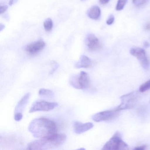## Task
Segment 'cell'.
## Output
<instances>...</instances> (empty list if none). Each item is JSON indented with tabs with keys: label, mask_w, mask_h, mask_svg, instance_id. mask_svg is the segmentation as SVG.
Returning <instances> with one entry per match:
<instances>
[{
	"label": "cell",
	"mask_w": 150,
	"mask_h": 150,
	"mask_svg": "<svg viewBox=\"0 0 150 150\" xmlns=\"http://www.w3.org/2000/svg\"><path fill=\"white\" fill-rule=\"evenodd\" d=\"M28 129L35 137L39 139L55 135L58 130L54 121L45 117L35 118L30 122Z\"/></svg>",
	"instance_id": "6da1fadb"
},
{
	"label": "cell",
	"mask_w": 150,
	"mask_h": 150,
	"mask_svg": "<svg viewBox=\"0 0 150 150\" xmlns=\"http://www.w3.org/2000/svg\"><path fill=\"white\" fill-rule=\"evenodd\" d=\"M66 135L56 134L48 137L41 138L30 142L28 146V150H46L56 148L62 145L66 140Z\"/></svg>",
	"instance_id": "7a4b0ae2"
},
{
	"label": "cell",
	"mask_w": 150,
	"mask_h": 150,
	"mask_svg": "<svg viewBox=\"0 0 150 150\" xmlns=\"http://www.w3.org/2000/svg\"><path fill=\"white\" fill-rule=\"evenodd\" d=\"M128 149L129 146L123 140L120 132L117 131L103 146L102 150H125Z\"/></svg>",
	"instance_id": "3957f363"
},
{
	"label": "cell",
	"mask_w": 150,
	"mask_h": 150,
	"mask_svg": "<svg viewBox=\"0 0 150 150\" xmlns=\"http://www.w3.org/2000/svg\"><path fill=\"white\" fill-rule=\"evenodd\" d=\"M70 81V84L76 89H86L90 85V79L88 74L83 71L81 72L79 75L72 76Z\"/></svg>",
	"instance_id": "277c9868"
},
{
	"label": "cell",
	"mask_w": 150,
	"mask_h": 150,
	"mask_svg": "<svg viewBox=\"0 0 150 150\" xmlns=\"http://www.w3.org/2000/svg\"><path fill=\"white\" fill-rule=\"evenodd\" d=\"M137 93L136 91L124 95L121 97V103L116 108L117 111L130 109L134 108L137 100Z\"/></svg>",
	"instance_id": "5b68a950"
},
{
	"label": "cell",
	"mask_w": 150,
	"mask_h": 150,
	"mask_svg": "<svg viewBox=\"0 0 150 150\" xmlns=\"http://www.w3.org/2000/svg\"><path fill=\"white\" fill-rule=\"evenodd\" d=\"M58 103L56 102H50L44 100L35 102L30 108V113L37 111H48L52 110L58 106Z\"/></svg>",
	"instance_id": "8992f818"
},
{
	"label": "cell",
	"mask_w": 150,
	"mask_h": 150,
	"mask_svg": "<svg viewBox=\"0 0 150 150\" xmlns=\"http://www.w3.org/2000/svg\"><path fill=\"white\" fill-rule=\"evenodd\" d=\"M130 53L132 56L137 58L143 68L145 69H147L149 68L150 61L146 56L144 50L138 47L133 48L131 49Z\"/></svg>",
	"instance_id": "52a82bcc"
},
{
	"label": "cell",
	"mask_w": 150,
	"mask_h": 150,
	"mask_svg": "<svg viewBox=\"0 0 150 150\" xmlns=\"http://www.w3.org/2000/svg\"><path fill=\"white\" fill-rule=\"evenodd\" d=\"M119 111L115 110H108L101 111L95 114L92 116V119L95 122H100L102 121L112 120L117 117Z\"/></svg>",
	"instance_id": "ba28073f"
},
{
	"label": "cell",
	"mask_w": 150,
	"mask_h": 150,
	"mask_svg": "<svg viewBox=\"0 0 150 150\" xmlns=\"http://www.w3.org/2000/svg\"><path fill=\"white\" fill-rule=\"evenodd\" d=\"M86 43L88 48L92 51L98 50L101 47L99 39L93 34H89L87 36Z\"/></svg>",
	"instance_id": "9c48e42d"
},
{
	"label": "cell",
	"mask_w": 150,
	"mask_h": 150,
	"mask_svg": "<svg viewBox=\"0 0 150 150\" xmlns=\"http://www.w3.org/2000/svg\"><path fill=\"white\" fill-rule=\"evenodd\" d=\"M45 46V42L43 40H38L27 45L25 50L30 54H36L42 50Z\"/></svg>",
	"instance_id": "30bf717a"
},
{
	"label": "cell",
	"mask_w": 150,
	"mask_h": 150,
	"mask_svg": "<svg viewBox=\"0 0 150 150\" xmlns=\"http://www.w3.org/2000/svg\"><path fill=\"white\" fill-rule=\"evenodd\" d=\"M93 124L91 122H87L82 123L81 122H74L73 123L74 130V132L77 134H80L84 133L93 127Z\"/></svg>",
	"instance_id": "8fae6325"
},
{
	"label": "cell",
	"mask_w": 150,
	"mask_h": 150,
	"mask_svg": "<svg viewBox=\"0 0 150 150\" xmlns=\"http://www.w3.org/2000/svg\"><path fill=\"white\" fill-rule=\"evenodd\" d=\"M30 95L31 94L30 93H28L22 97L21 99L19 101L16 107L15 113H17V112L22 113V111L24 110L25 107L28 102Z\"/></svg>",
	"instance_id": "7c38bea8"
},
{
	"label": "cell",
	"mask_w": 150,
	"mask_h": 150,
	"mask_svg": "<svg viewBox=\"0 0 150 150\" xmlns=\"http://www.w3.org/2000/svg\"><path fill=\"white\" fill-rule=\"evenodd\" d=\"M92 64V61L86 55H82L79 60L75 64V67L78 69L88 68L90 67Z\"/></svg>",
	"instance_id": "4fadbf2b"
},
{
	"label": "cell",
	"mask_w": 150,
	"mask_h": 150,
	"mask_svg": "<svg viewBox=\"0 0 150 150\" xmlns=\"http://www.w3.org/2000/svg\"><path fill=\"white\" fill-rule=\"evenodd\" d=\"M101 15V10L97 6H94L91 7L88 12V16L90 19L97 20L100 18Z\"/></svg>",
	"instance_id": "5bb4252c"
},
{
	"label": "cell",
	"mask_w": 150,
	"mask_h": 150,
	"mask_svg": "<svg viewBox=\"0 0 150 150\" xmlns=\"http://www.w3.org/2000/svg\"><path fill=\"white\" fill-rule=\"evenodd\" d=\"M38 94L40 96H45V97L52 98L54 96V93L52 90L43 88L40 89Z\"/></svg>",
	"instance_id": "9a60e30c"
},
{
	"label": "cell",
	"mask_w": 150,
	"mask_h": 150,
	"mask_svg": "<svg viewBox=\"0 0 150 150\" xmlns=\"http://www.w3.org/2000/svg\"><path fill=\"white\" fill-rule=\"evenodd\" d=\"M53 22L50 18H47L44 22V27L45 31H50L53 28Z\"/></svg>",
	"instance_id": "2e32d148"
},
{
	"label": "cell",
	"mask_w": 150,
	"mask_h": 150,
	"mask_svg": "<svg viewBox=\"0 0 150 150\" xmlns=\"http://www.w3.org/2000/svg\"><path fill=\"white\" fill-rule=\"evenodd\" d=\"M149 89H150V79L146 81L140 86L139 91L141 93H144Z\"/></svg>",
	"instance_id": "e0dca14e"
},
{
	"label": "cell",
	"mask_w": 150,
	"mask_h": 150,
	"mask_svg": "<svg viewBox=\"0 0 150 150\" xmlns=\"http://www.w3.org/2000/svg\"><path fill=\"white\" fill-rule=\"evenodd\" d=\"M127 2V0H118L116 7V10L117 11H121L122 10Z\"/></svg>",
	"instance_id": "ac0fdd59"
},
{
	"label": "cell",
	"mask_w": 150,
	"mask_h": 150,
	"mask_svg": "<svg viewBox=\"0 0 150 150\" xmlns=\"http://www.w3.org/2000/svg\"><path fill=\"white\" fill-rule=\"evenodd\" d=\"M52 68L50 72V74H52L54 73V72L58 69L59 67V64L56 61H52L50 63Z\"/></svg>",
	"instance_id": "d6986e66"
},
{
	"label": "cell",
	"mask_w": 150,
	"mask_h": 150,
	"mask_svg": "<svg viewBox=\"0 0 150 150\" xmlns=\"http://www.w3.org/2000/svg\"><path fill=\"white\" fill-rule=\"evenodd\" d=\"M148 1V0H132L133 3L136 6L139 7L143 6Z\"/></svg>",
	"instance_id": "ffe728a7"
},
{
	"label": "cell",
	"mask_w": 150,
	"mask_h": 150,
	"mask_svg": "<svg viewBox=\"0 0 150 150\" xmlns=\"http://www.w3.org/2000/svg\"><path fill=\"white\" fill-rule=\"evenodd\" d=\"M23 117V115L21 112L15 113L14 119L15 121L19 122L22 119Z\"/></svg>",
	"instance_id": "44dd1931"
},
{
	"label": "cell",
	"mask_w": 150,
	"mask_h": 150,
	"mask_svg": "<svg viewBox=\"0 0 150 150\" xmlns=\"http://www.w3.org/2000/svg\"><path fill=\"white\" fill-rule=\"evenodd\" d=\"M114 21H115V17H114V16L110 15V16L109 17L108 20L107 21V24L108 25H111L113 24L114 23Z\"/></svg>",
	"instance_id": "7402d4cb"
},
{
	"label": "cell",
	"mask_w": 150,
	"mask_h": 150,
	"mask_svg": "<svg viewBox=\"0 0 150 150\" xmlns=\"http://www.w3.org/2000/svg\"><path fill=\"white\" fill-rule=\"evenodd\" d=\"M8 8V6H1L0 7V12L1 14L5 13Z\"/></svg>",
	"instance_id": "603a6c76"
},
{
	"label": "cell",
	"mask_w": 150,
	"mask_h": 150,
	"mask_svg": "<svg viewBox=\"0 0 150 150\" xmlns=\"http://www.w3.org/2000/svg\"><path fill=\"white\" fill-rule=\"evenodd\" d=\"M146 148V146H137V147H135L134 148L135 150H144Z\"/></svg>",
	"instance_id": "cb8c5ba5"
},
{
	"label": "cell",
	"mask_w": 150,
	"mask_h": 150,
	"mask_svg": "<svg viewBox=\"0 0 150 150\" xmlns=\"http://www.w3.org/2000/svg\"><path fill=\"white\" fill-rule=\"evenodd\" d=\"M109 1L110 0H99L100 3L102 5H105V4L108 3Z\"/></svg>",
	"instance_id": "d4e9b609"
},
{
	"label": "cell",
	"mask_w": 150,
	"mask_h": 150,
	"mask_svg": "<svg viewBox=\"0 0 150 150\" xmlns=\"http://www.w3.org/2000/svg\"><path fill=\"white\" fill-rule=\"evenodd\" d=\"M15 1L16 0H10L9 2V6H12V5H13Z\"/></svg>",
	"instance_id": "484cf974"
},
{
	"label": "cell",
	"mask_w": 150,
	"mask_h": 150,
	"mask_svg": "<svg viewBox=\"0 0 150 150\" xmlns=\"http://www.w3.org/2000/svg\"><path fill=\"white\" fill-rule=\"evenodd\" d=\"M144 46L145 47H146V48H147V47H149L150 46V44H149V43L147 42H145L144 43Z\"/></svg>",
	"instance_id": "4316f807"
},
{
	"label": "cell",
	"mask_w": 150,
	"mask_h": 150,
	"mask_svg": "<svg viewBox=\"0 0 150 150\" xmlns=\"http://www.w3.org/2000/svg\"><path fill=\"white\" fill-rule=\"evenodd\" d=\"M146 29L147 30H150V23H149L146 25Z\"/></svg>",
	"instance_id": "83f0119b"
},
{
	"label": "cell",
	"mask_w": 150,
	"mask_h": 150,
	"mask_svg": "<svg viewBox=\"0 0 150 150\" xmlns=\"http://www.w3.org/2000/svg\"><path fill=\"white\" fill-rule=\"evenodd\" d=\"M82 1H83V0H82Z\"/></svg>",
	"instance_id": "f1b7e54d"
}]
</instances>
